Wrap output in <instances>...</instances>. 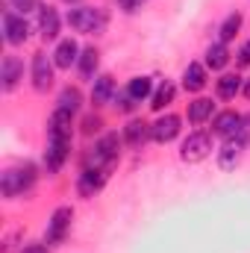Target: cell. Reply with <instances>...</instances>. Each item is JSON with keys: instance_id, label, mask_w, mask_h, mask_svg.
<instances>
[{"instance_id": "cell-13", "label": "cell", "mask_w": 250, "mask_h": 253, "mask_svg": "<svg viewBox=\"0 0 250 253\" xmlns=\"http://www.w3.org/2000/svg\"><path fill=\"white\" fill-rule=\"evenodd\" d=\"M0 80H3V91H12V88L24 80V62H21L18 56H3Z\"/></svg>"}, {"instance_id": "cell-2", "label": "cell", "mask_w": 250, "mask_h": 253, "mask_svg": "<svg viewBox=\"0 0 250 253\" xmlns=\"http://www.w3.org/2000/svg\"><path fill=\"white\" fill-rule=\"evenodd\" d=\"M109 24V15L100 6H77L68 12V27L85 36H100Z\"/></svg>"}, {"instance_id": "cell-25", "label": "cell", "mask_w": 250, "mask_h": 253, "mask_svg": "<svg viewBox=\"0 0 250 253\" xmlns=\"http://www.w3.org/2000/svg\"><path fill=\"white\" fill-rule=\"evenodd\" d=\"M80 74L85 77V80H91L94 77V71H97V65H100V53H97V47H85L83 53H80Z\"/></svg>"}, {"instance_id": "cell-22", "label": "cell", "mask_w": 250, "mask_h": 253, "mask_svg": "<svg viewBox=\"0 0 250 253\" xmlns=\"http://www.w3.org/2000/svg\"><path fill=\"white\" fill-rule=\"evenodd\" d=\"M242 24H245V15H242V12L227 15V18H224V24H221V30H218L221 42H224V44H227V42H233V39H236V33L242 30Z\"/></svg>"}, {"instance_id": "cell-7", "label": "cell", "mask_w": 250, "mask_h": 253, "mask_svg": "<svg viewBox=\"0 0 250 253\" xmlns=\"http://www.w3.org/2000/svg\"><path fill=\"white\" fill-rule=\"evenodd\" d=\"M3 39H6V44H24L27 42V36H30V27H27V21H24V15H18V12H6L3 15Z\"/></svg>"}, {"instance_id": "cell-17", "label": "cell", "mask_w": 250, "mask_h": 253, "mask_svg": "<svg viewBox=\"0 0 250 253\" xmlns=\"http://www.w3.org/2000/svg\"><path fill=\"white\" fill-rule=\"evenodd\" d=\"M115 97V80L109 74H100L94 77V85H91V103H109Z\"/></svg>"}, {"instance_id": "cell-3", "label": "cell", "mask_w": 250, "mask_h": 253, "mask_svg": "<svg viewBox=\"0 0 250 253\" xmlns=\"http://www.w3.org/2000/svg\"><path fill=\"white\" fill-rule=\"evenodd\" d=\"M33 183H36V165H30V162H24V165H18V168H9V171H3V177H0L3 197H18V194H24V191L33 189Z\"/></svg>"}, {"instance_id": "cell-11", "label": "cell", "mask_w": 250, "mask_h": 253, "mask_svg": "<svg viewBox=\"0 0 250 253\" xmlns=\"http://www.w3.org/2000/svg\"><path fill=\"white\" fill-rule=\"evenodd\" d=\"M180 118L177 115H162L156 124H150V129H153V141H159V144H168V141H174L177 135H180Z\"/></svg>"}, {"instance_id": "cell-14", "label": "cell", "mask_w": 250, "mask_h": 253, "mask_svg": "<svg viewBox=\"0 0 250 253\" xmlns=\"http://www.w3.org/2000/svg\"><path fill=\"white\" fill-rule=\"evenodd\" d=\"M39 33L44 42H53L59 36V12L53 6H42L39 9Z\"/></svg>"}, {"instance_id": "cell-16", "label": "cell", "mask_w": 250, "mask_h": 253, "mask_svg": "<svg viewBox=\"0 0 250 253\" xmlns=\"http://www.w3.org/2000/svg\"><path fill=\"white\" fill-rule=\"evenodd\" d=\"M80 44L74 42V39H65V42H59L56 44V53H53V62H56V68H71L74 62H80Z\"/></svg>"}, {"instance_id": "cell-31", "label": "cell", "mask_w": 250, "mask_h": 253, "mask_svg": "<svg viewBox=\"0 0 250 253\" xmlns=\"http://www.w3.org/2000/svg\"><path fill=\"white\" fill-rule=\"evenodd\" d=\"M239 135L250 144V112H248V115H242V132H239Z\"/></svg>"}, {"instance_id": "cell-4", "label": "cell", "mask_w": 250, "mask_h": 253, "mask_svg": "<svg viewBox=\"0 0 250 253\" xmlns=\"http://www.w3.org/2000/svg\"><path fill=\"white\" fill-rule=\"evenodd\" d=\"M118 147H121V138L118 132H106L103 138H97V144L91 147L88 153V168H103V171H112V165L118 162Z\"/></svg>"}, {"instance_id": "cell-32", "label": "cell", "mask_w": 250, "mask_h": 253, "mask_svg": "<svg viewBox=\"0 0 250 253\" xmlns=\"http://www.w3.org/2000/svg\"><path fill=\"white\" fill-rule=\"evenodd\" d=\"M103 126V121L100 118H85V132H97Z\"/></svg>"}, {"instance_id": "cell-20", "label": "cell", "mask_w": 250, "mask_h": 253, "mask_svg": "<svg viewBox=\"0 0 250 253\" xmlns=\"http://www.w3.org/2000/svg\"><path fill=\"white\" fill-rule=\"evenodd\" d=\"M212 112H215V103H212L209 97H197V100L188 103V121H191V124H203V121H209Z\"/></svg>"}, {"instance_id": "cell-19", "label": "cell", "mask_w": 250, "mask_h": 253, "mask_svg": "<svg viewBox=\"0 0 250 253\" xmlns=\"http://www.w3.org/2000/svg\"><path fill=\"white\" fill-rule=\"evenodd\" d=\"M242 85H245V83H242V77H239V74H224V77L215 83V91H218V97H221V100H233V97L242 91Z\"/></svg>"}, {"instance_id": "cell-10", "label": "cell", "mask_w": 250, "mask_h": 253, "mask_svg": "<svg viewBox=\"0 0 250 253\" xmlns=\"http://www.w3.org/2000/svg\"><path fill=\"white\" fill-rule=\"evenodd\" d=\"M106 177H109V171H103V168H88V165H85V171L80 174L77 189H80L83 197H94L97 191L106 186Z\"/></svg>"}, {"instance_id": "cell-5", "label": "cell", "mask_w": 250, "mask_h": 253, "mask_svg": "<svg viewBox=\"0 0 250 253\" xmlns=\"http://www.w3.org/2000/svg\"><path fill=\"white\" fill-rule=\"evenodd\" d=\"M212 153V135L197 129V132H188V138L180 147V159L183 162H203L206 156Z\"/></svg>"}, {"instance_id": "cell-34", "label": "cell", "mask_w": 250, "mask_h": 253, "mask_svg": "<svg viewBox=\"0 0 250 253\" xmlns=\"http://www.w3.org/2000/svg\"><path fill=\"white\" fill-rule=\"evenodd\" d=\"M65 3H80V0H65Z\"/></svg>"}, {"instance_id": "cell-1", "label": "cell", "mask_w": 250, "mask_h": 253, "mask_svg": "<svg viewBox=\"0 0 250 253\" xmlns=\"http://www.w3.org/2000/svg\"><path fill=\"white\" fill-rule=\"evenodd\" d=\"M68 150H71V115L62 109H53L47 124V150H44V165L50 174H56L65 165Z\"/></svg>"}, {"instance_id": "cell-21", "label": "cell", "mask_w": 250, "mask_h": 253, "mask_svg": "<svg viewBox=\"0 0 250 253\" xmlns=\"http://www.w3.org/2000/svg\"><path fill=\"white\" fill-rule=\"evenodd\" d=\"M150 91H153V83H150V77H135V80H129V85H126V94H129L135 103H141V100L153 97Z\"/></svg>"}, {"instance_id": "cell-18", "label": "cell", "mask_w": 250, "mask_h": 253, "mask_svg": "<svg viewBox=\"0 0 250 253\" xmlns=\"http://www.w3.org/2000/svg\"><path fill=\"white\" fill-rule=\"evenodd\" d=\"M206 65L200 62H191L183 71V85H186V91H200V88H206Z\"/></svg>"}, {"instance_id": "cell-27", "label": "cell", "mask_w": 250, "mask_h": 253, "mask_svg": "<svg viewBox=\"0 0 250 253\" xmlns=\"http://www.w3.org/2000/svg\"><path fill=\"white\" fill-rule=\"evenodd\" d=\"M9 3H12V9H15L18 15H27V12H33V9H42L39 0H9Z\"/></svg>"}, {"instance_id": "cell-23", "label": "cell", "mask_w": 250, "mask_h": 253, "mask_svg": "<svg viewBox=\"0 0 250 253\" xmlns=\"http://www.w3.org/2000/svg\"><path fill=\"white\" fill-rule=\"evenodd\" d=\"M174 94H177L174 83H168V80H165V83H162V85H159V88L153 91V97H150V106H153L156 112H162V109H165L168 103H174Z\"/></svg>"}, {"instance_id": "cell-9", "label": "cell", "mask_w": 250, "mask_h": 253, "mask_svg": "<svg viewBox=\"0 0 250 253\" xmlns=\"http://www.w3.org/2000/svg\"><path fill=\"white\" fill-rule=\"evenodd\" d=\"M53 65L56 62H50L47 53L33 56V85H36V91H47L53 85Z\"/></svg>"}, {"instance_id": "cell-6", "label": "cell", "mask_w": 250, "mask_h": 253, "mask_svg": "<svg viewBox=\"0 0 250 253\" xmlns=\"http://www.w3.org/2000/svg\"><path fill=\"white\" fill-rule=\"evenodd\" d=\"M71 221H74V209L71 206H59L50 215V221H47V233H44L47 245H59L62 242L65 236H68V230H71Z\"/></svg>"}, {"instance_id": "cell-24", "label": "cell", "mask_w": 250, "mask_h": 253, "mask_svg": "<svg viewBox=\"0 0 250 253\" xmlns=\"http://www.w3.org/2000/svg\"><path fill=\"white\" fill-rule=\"evenodd\" d=\"M227 62H230V50H227V44H224V42H218V44H212V47L206 50V68L221 71Z\"/></svg>"}, {"instance_id": "cell-8", "label": "cell", "mask_w": 250, "mask_h": 253, "mask_svg": "<svg viewBox=\"0 0 250 253\" xmlns=\"http://www.w3.org/2000/svg\"><path fill=\"white\" fill-rule=\"evenodd\" d=\"M245 147H248V141H245L242 135H233V138H227V141H224V147L218 150V165H221L224 171H233V168L242 162V153H245Z\"/></svg>"}, {"instance_id": "cell-15", "label": "cell", "mask_w": 250, "mask_h": 253, "mask_svg": "<svg viewBox=\"0 0 250 253\" xmlns=\"http://www.w3.org/2000/svg\"><path fill=\"white\" fill-rule=\"evenodd\" d=\"M124 138H126V144L129 147H144L147 144V138H153V129H150V124H144V121H129V124L124 126Z\"/></svg>"}, {"instance_id": "cell-12", "label": "cell", "mask_w": 250, "mask_h": 253, "mask_svg": "<svg viewBox=\"0 0 250 253\" xmlns=\"http://www.w3.org/2000/svg\"><path fill=\"white\" fill-rule=\"evenodd\" d=\"M212 132H215V135H224V138L239 135V132H242V115L233 112V109L215 115V121H212Z\"/></svg>"}, {"instance_id": "cell-33", "label": "cell", "mask_w": 250, "mask_h": 253, "mask_svg": "<svg viewBox=\"0 0 250 253\" xmlns=\"http://www.w3.org/2000/svg\"><path fill=\"white\" fill-rule=\"evenodd\" d=\"M242 91H245V97H248V100H250V77H248V80H245V85H242Z\"/></svg>"}, {"instance_id": "cell-30", "label": "cell", "mask_w": 250, "mask_h": 253, "mask_svg": "<svg viewBox=\"0 0 250 253\" xmlns=\"http://www.w3.org/2000/svg\"><path fill=\"white\" fill-rule=\"evenodd\" d=\"M21 253H50L47 245H39V242H33V245H24V251Z\"/></svg>"}, {"instance_id": "cell-28", "label": "cell", "mask_w": 250, "mask_h": 253, "mask_svg": "<svg viewBox=\"0 0 250 253\" xmlns=\"http://www.w3.org/2000/svg\"><path fill=\"white\" fill-rule=\"evenodd\" d=\"M239 65H242V68H245V65H250V39L242 44V47H239Z\"/></svg>"}, {"instance_id": "cell-29", "label": "cell", "mask_w": 250, "mask_h": 253, "mask_svg": "<svg viewBox=\"0 0 250 253\" xmlns=\"http://www.w3.org/2000/svg\"><path fill=\"white\" fill-rule=\"evenodd\" d=\"M118 3H121V9H124V12H138L144 0H118Z\"/></svg>"}, {"instance_id": "cell-26", "label": "cell", "mask_w": 250, "mask_h": 253, "mask_svg": "<svg viewBox=\"0 0 250 253\" xmlns=\"http://www.w3.org/2000/svg\"><path fill=\"white\" fill-rule=\"evenodd\" d=\"M80 103H83V94H80V88H62V94H59V100H56V109H62L68 115H74L77 109H80Z\"/></svg>"}]
</instances>
